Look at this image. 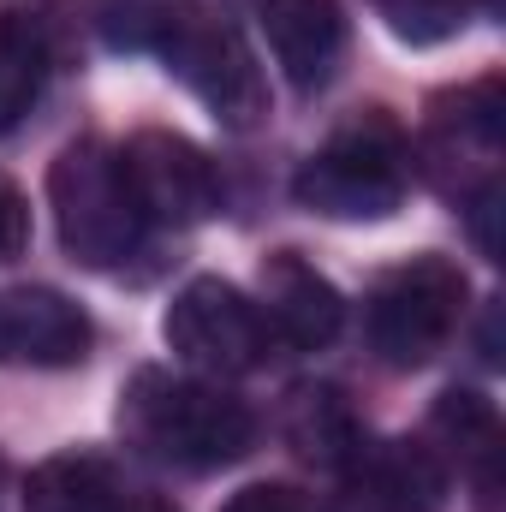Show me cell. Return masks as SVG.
Here are the masks:
<instances>
[{
  "label": "cell",
  "instance_id": "cell-1",
  "mask_svg": "<svg viewBox=\"0 0 506 512\" xmlns=\"http://www.w3.org/2000/svg\"><path fill=\"white\" fill-rule=\"evenodd\" d=\"M120 435L155 465L221 471L256 447V411L221 382L137 370L120 393Z\"/></svg>",
  "mask_w": 506,
  "mask_h": 512
},
{
  "label": "cell",
  "instance_id": "cell-2",
  "mask_svg": "<svg viewBox=\"0 0 506 512\" xmlns=\"http://www.w3.org/2000/svg\"><path fill=\"white\" fill-rule=\"evenodd\" d=\"M48 203H54V227H60L66 256L84 268H120L126 256H137L143 233H149L137 191L126 179V161L102 137H78L54 155Z\"/></svg>",
  "mask_w": 506,
  "mask_h": 512
},
{
  "label": "cell",
  "instance_id": "cell-3",
  "mask_svg": "<svg viewBox=\"0 0 506 512\" xmlns=\"http://www.w3.org/2000/svg\"><path fill=\"white\" fill-rule=\"evenodd\" d=\"M411 185V143L381 108L340 126L292 179V197L328 221H387Z\"/></svg>",
  "mask_w": 506,
  "mask_h": 512
},
{
  "label": "cell",
  "instance_id": "cell-4",
  "mask_svg": "<svg viewBox=\"0 0 506 512\" xmlns=\"http://www.w3.org/2000/svg\"><path fill=\"white\" fill-rule=\"evenodd\" d=\"M465 298H471L465 268L447 256H411V262L387 268L370 286V304H364V328H370L376 358L393 370L429 364L459 334Z\"/></svg>",
  "mask_w": 506,
  "mask_h": 512
},
{
  "label": "cell",
  "instance_id": "cell-5",
  "mask_svg": "<svg viewBox=\"0 0 506 512\" xmlns=\"http://www.w3.org/2000/svg\"><path fill=\"white\" fill-rule=\"evenodd\" d=\"M161 60L185 78V90L227 131H251L268 120V78L256 66L245 30L215 18V12H203L197 0L173 24V36L161 42Z\"/></svg>",
  "mask_w": 506,
  "mask_h": 512
},
{
  "label": "cell",
  "instance_id": "cell-6",
  "mask_svg": "<svg viewBox=\"0 0 506 512\" xmlns=\"http://www.w3.org/2000/svg\"><path fill=\"white\" fill-rule=\"evenodd\" d=\"M161 334L203 376H251L268 364V346H274L256 298H245L233 280H215V274L179 286V298L161 316Z\"/></svg>",
  "mask_w": 506,
  "mask_h": 512
},
{
  "label": "cell",
  "instance_id": "cell-7",
  "mask_svg": "<svg viewBox=\"0 0 506 512\" xmlns=\"http://www.w3.org/2000/svg\"><path fill=\"white\" fill-rule=\"evenodd\" d=\"M120 161H126V179L149 227H197L221 209L215 161L179 131H137L120 149Z\"/></svg>",
  "mask_w": 506,
  "mask_h": 512
},
{
  "label": "cell",
  "instance_id": "cell-8",
  "mask_svg": "<svg viewBox=\"0 0 506 512\" xmlns=\"http://www.w3.org/2000/svg\"><path fill=\"white\" fill-rule=\"evenodd\" d=\"M453 471L429 441H364L340 465V512H441Z\"/></svg>",
  "mask_w": 506,
  "mask_h": 512
},
{
  "label": "cell",
  "instance_id": "cell-9",
  "mask_svg": "<svg viewBox=\"0 0 506 512\" xmlns=\"http://www.w3.org/2000/svg\"><path fill=\"white\" fill-rule=\"evenodd\" d=\"M96 346L90 316L54 286L0 292V364L6 370H72Z\"/></svg>",
  "mask_w": 506,
  "mask_h": 512
},
{
  "label": "cell",
  "instance_id": "cell-10",
  "mask_svg": "<svg viewBox=\"0 0 506 512\" xmlns=\"http://www.w3.org/2000/svg\"><path fill=\"white\" fill-rule=\"evenodd\" d=\"M66 18V0H0V131L36 108L48 72L66 60Z\"/></svg>",
  "mask_w": 506,
  "mask_h": 512
},
{
  "label": "cell",
  "instance_id": "cell-11",
  "mask_svg": "<svg viewBox=\"0 0 506 512\" xmlns=\"http://www.w3.org/2000/svg\"><path fill=\"white\" fill-rule=\"evenodd\" d=\"M24 512H179L167 495L137 483L120 459L108 453H54L30 471L24 483Z\"/></svg>",
  "mask_w": 506,
  "mask_h": 512
},
{
  "label": "cell",
  "instance_id": "cell-12",
  "mask_svg": "<svg viewBox=\"0 0 506 512\" xmlns=\"http://www.w3.org/2000/svg\"><path fill=\"white\" fill-rule=\"evenodd\" d=\"M262 322L274 340H286L292 352H322L340 340L346 328V298L328 274H316L298 251H274L262 262V298H256Z\"/></svg>",
  "mask_w": 506,
  "mask_h": 512
},
{
  "label": "cell",
  "instance_id": "cell-13",
  "mask_svg": "<svg viewBox=\"0 0 506 512\" xmlns=\"http://www.w3.org/2000/svg\"><path fill=\"white\" fill-rule=\"evenodd\" d=\"M501 137H506V96H501V78H483L459 96H441L435 114H429V131H423V167L429 179L447 191L459 161L495 173L501 161Z\"/></svg>",
  "mask_w": 506,
  "mask_h": 512
},
{
  "label": "cell",
  "instance_id": "cell-14",
  "mask_svg": "<svg viewBox=\"0 0 506 512\" xmlns=\"http://www.w3.org/2000/svg\"><path fill=\"white\" fill-rule=\"evenodd\" d=\"M262 36L292 90H322L346 60V12L340 0H262Z\"/></svg>",
  "mask_w": 506,
  "mask_h": 512
},
{
  "label": "cell",
  "instance_id": "cell-15",
  "mask_svg": "<svg viewBox=\"0 0 506 512\" xmlns=\"http://www.w3.org/2000/svg\"><path fill=\"white\" fill-rule=\"evenodd\" d=\"M435 435L453 447V453H441V465L453 471V459H459V471L477 483V495L495 501V483H501V417H495V405L471 387H453L435 405Z\"/></svg>",
  "mask_w": 506,
  "mask_h": 512
},
{
  "label": "cell",
  "instance_id": "cell-16",
  "mask_svg": "<svg viewBox=\"0 0 506 512\" xmlns=\"http://www.w3.org/2000/svg\"><path fill=\"white\" fill-rule=\"evenodd\" d=\"M286 441L298 447V459H310L322 471H340L364 447V429H358V417H352L340 387H292V399H286Z\"/></svg>",
  "mask_w": 506,
  "mask_h": 512
},
{
  "label": "cell",
  "instance_id": "cell-17",
  "mask_svg": "<svg viewBox=\"0 0 506 512\" xmlns=\"http://www.w3.org/2000/svg\"><path fill=\"white\" fill-rule=\"evenodd\" d=\"M191 0H90V18L102 30L108 48H126V54H161V42L173 36V24L185 18Z\"/></svg>",
  "mask_w": 506,
  "mask_h": 512
},
{
  "label": "cell",
  "instance_id": "cell-18",
  "mask_svg": "<svg viewBox=\"0 0 506 512\" xmlns=\"http://www.w3.org/2000/svg\"><path fill=\"white\" fill-rule=\"evenodd\" d=\"M471 6H477V0H376V12L387 18V30H393L399 42H417V48L453 36V30H465Z\"/></svg>",
  "mask_w": 506,
  "mask_h": 512
},
{
  "label": "cell",
  "instance_id": "cell-19",
  "mask_svg": "<svg viewBox=\"0 0 506 512\" xmlns=\"http://www.w3.org/2000/svg\"><path fill=\"white\" fill-rule=\"evenodd\" d=\"M221 512H322V507L304 489H292V483H251V489H239Z\"/></svg>",
  "mask_w": 506,
  "mask_h": 512
},
{
  "label": "cell",
  "instance_id": "cell-20",
  "mask_svg": "<svg viewBox=\"0 0 506 512\" xmlns=\"http://www.w3.org/2000/svg\"><path fill=\"white\" fill-rule=\"evenodd\" d=\"M24 251H30V203L0 173V262H12V256H24Z\"/></svg>",
  "mask_w": 506,
  "mask_h": 512
}]
</instances>
